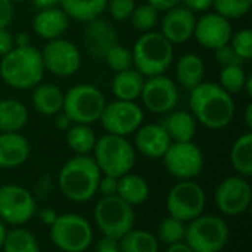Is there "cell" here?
I'll return each mask as SVG.
<instances>
[{
	"instance_id": "cell-1",
	"label": "cell",
	"mask_w": 252,
	"mask_h": 252,
	"mask_svg": "<svg viewBox=\"0 0 252 252\" xmlns=\"http://www.w3.org/2000/svg\"><path fill=\"white\" fill-rule=\"evenodd\" d=\"M189 106L195 120L211 130L227 127L236 112L232 94L213 81H202L190 90Z\"/></svg>"
},
{
	"instance_id": "cell-2",
	"label": "cell",
	"mask_w": 252,
	"mask_h": 252,
	"mask_svg": "<svg viewBox=\"0 0 252 252\" xmlns=\"http://www.w3.org/2000/svg\"><path fill=\"white\" fill-rule=\"evenodd\" d=\"M100 170L92 155H74L58 174V185L65 198L72 202L90 201L97 193Z\"/></svg>"
},
{
	"instance_id": "cell-3",
	"label": "cell",
	"mask_w": 252,
	"mask_h": 252,
	"mask_svg": "<svg viewBox=\"0 0 252 252\" xmlns=\"http://www.w3.org/2000/svg\"><path fill=\"white\" fill-rule=\"evenodd\" d=\"M44 66L40 50L34 46L13 47L0 59V77L12 89L28 90L41 83Z\"/></svg>"
},
{
	"instance_id": "cell-4",
	"label": "cell",
	"mask_w": 252,
	"mask_h": 252,
	"mask_svg": "<svg viewBox=\"0 0 252 252\" xmlns=\"http://www.w3.org/2000/svg\"><path fill=\"white\" fill-rule=\"evenodd\" d=\"M133 68L143 77L165 74L174 59V44H171L161 32H142L133 49Z\"/></svg>"
},
{
	"instance_id": "cell-5",
	"label": "cell",
	"mask_w": 252,
	"mask_h": 252,
	"mask_svg": "<svg viewBox=\"0 0 252 252\" xmlns=\"http://www.w3.org/2000/svg\"><path fill=\"white\" fill-rule=\"evenodd\" d=\"M92 154L100 173L106 176L121 177L130 173L136 162L134 146L124 136L106 133L96 140Z\"/></svg>"
},
{
	"instance_id": "cell-6",
	"label": "cell",
	"mask_w": 252,
	"mask_h": 252,
	"mask_svg": "<svg viewBox=\"0 0 252 252\" xmlns=\"http://www.w3.org/2000/svg\"><path fill=\"white\" fill-rule=\"evenodd\" d=\"M229 226L214 214H201L186 224L185 242L193 252H221L229 242Z\"/></svg>"
},
{
	"instance_id": "cell-7",
	"label": "cell",
	"mask_w": 252,
	"mask_h": 252,
	"mask_svg": "<svg viewBox=\"0 0 252 252\" xmlns=\"http://www.w3.org/2000/svg\"><path fill=\"white\" fill-rule=\"evenodd\" d=\"M93 219L96 227L103 236L120 241L134 227L136 213L134 207L128 205L117 195L102 196L94 205Z\"/></svg>"
},
{
	"instance_id": "cell-8",
	"label": "cell",
	"mask_w": 252,
	"mask_h": 252,
	"mask_svg": "<svg viewBox=\"0 0 252 252\" xmlns=\"http://www.w3.org/2000/svg\"><path fill=\"white\" fill-rule=\"evenodd\" d=\"M106 105L103 93L92 84H75L63 93L62 111L74 124H93L99 121Z\"/></svg>"
},
{
	"instance_id": "cell-9",
	"label": "cell",
	"mask_w": 252,
	"mask_h": 252,
	"mask_svg": "<svg viewBox=\"0 0 252 252\" xmlns=\"http://www.w3.org/2000/svg\"><path fill=\"white\" fill-rule=\"evenodd\" d=\"M50 239L62 252H84L93 242V229L83 216L68 213L50 226Z\"/></svg>"
},
{
	"instance_id": "cell-10",
	"label": "cell",
	"mask_w": 252,
	"mask_h": 252,
	"mask_svg": "<svg viewBox=\"0 0 252 252\" xmlns=\"http://www.w3.org/2000/svg\"><path fill=\"white\" fill-rule=\"evenodd\" d=\"M207 196L204 189L193 180H179L167 196L168 216L189 223L204 214Z\"/></svg>"
},
{
	"instance_id": "cell-11",
	"label": "cell",
	"mask_w": 252,
	"mask_h": 252,
	"mask_svg": "<svg viewBox=\"0 0 252 252\" xmlns=\"http://www.w3.org/2000/svg\"><path fill=\"white\" fill-rule=\"evenodd\" d=\"M162 161L167 171L179 180H193L204 168V155L193 142H171Z\"/></svg>"
},
{
	"instance_id": "cell-12",
	"label": "cell",
	"mask_w": 252,
	"mask_h": 252,
	"mask_svg": "<svg viewBox=\"0 0 252 252\" xmlns=\"http://www.w3.org/2000/svg\"><path fill=\"white\" fill-rule=\"evenodd\" d=\"M143 118L145 112L136 102L115 99L105 105L99 121L106 133L126 137L143 124Z\"/></svg>"
},
{
	"instance_id": "cell-13",
	"label": "cell",
	"mask_w": 252,
	"mask_h": 252,
	"mask_svg": "<svg viewBox=\"0 0 252 252\" xmlns=\"http://www.w3.org/2000/svg\"><path fill=\"white\" fill-rule=\"evenodd\" d=\"M35 214V199L22 186L4 185L0 188V220L19 227Z\"/></svg>"
},
{
	"instance_id": "cell-14",
	"label": "cell",
	"mask_w": 252,
	"mask_h": 252,
	"mask_svg": "<svg viewBox=\"0 0 252 252\" xmlns=\"http://www.w3.org/2000/svg\"><path fill=\"white\" fill-rule=\"evenodd\" d=\"M44 71L56 77H71L81 65V53L78 47L63 37L49 40L40 52Z\"/></svg>"
},
{
	"instance_id": "cell-15",
	"label": "cell",
	"mask_w": 252,
	"mask_h": 252,
	"mask_svg": "<svg viewBox=\"0 0 252 252\" xmlns=\"http://www.w3.org/2000/svg\"><path fill=\"white\" fill-rule=\"evenodd\" d=\"M216 204L227 217L242 216L251 205L252 189L247 177L232 176L220 182L216 189Z\"/></svg>"
},
{
	"instance_id": "cell-16",
	"label": "cell",
	"mask_w": 252,
	"mask_h": 252,
	"mask_svg": "<svg viewBox=\"0 0 252 252\" xmlns=\"http://www.w3.org/2000/svg\"><path fill=\"white\" fill-rule=\"evenodd\" d=\"M140 99L148 111L154 114H168L179 102L177 83L165 74L146 77Z\"/></svg>"
},
{
	"instance_id": "cell-17",
	"label": "cell",
	"mask_w": 252,
	"mask_h": 252,
	"mask_svg": "<svg viewBox=\"0 0 252 252\" xmlns=\"http://www.w3.org/2000/svg\"><path fill=\"white\" fill-rule=\"evenodd\" d=\"M232 34L233 30L230 19L217 12H208L196 19L193 31V37L196 38V41L208 50H216L229 44Z\"/></svg>"
},
{
	"instance_id": "cell-18",
	"label": "cell",
	"mask_w": 252,
	"mask_h": 252,
	"mask_svg": "<svg viewBox=\"0 0 252 252\" xmlns=\"http://www.w3.org/2000/svg\"><path fill=\"white\" fill-rule=\"evenodd\" d=\"M196 16L185 6L168 9L161 21V34L171 44H183L193 37Z\"/></svg>"
},
{
	"instance_id": "cell-19",
	"label": "cell",
	"mask_w": 252,
	"mask_h": 252,
	"mask_svg": "<svg viewBox=\"0 0 252 252\" xmlns=\"http://www.w3.org/2000/svg\"><path fill=\"white\" fill-rule=\"evenodd\" d=\"M83 41L87 52L97 59H102L105 53L118 43V34L112 24L100 16L87 22Z\"/></svg>"
},
{
	"instance_id": "cell-20",
	"label": "cell",
	"mask_w": 252,
	"mask_h": 252,
	"mask_svg": "<svg viewBox=\"0 0 252 252\" xmlns=\"http://www.w3.org/2000/svg\"><path fill=\"white\" fill-rule=\"evenodd\" d=\"M170 145H171V139L161 124L157 123L142 124L136 130L134 146L146 158H152V159L162 158V155L165 154Z\"/></svg>"
},
{
	"instance_id": "cell-21",
	"label": "cell",
	"mask_w": 252,
	"mask_h": 252,
	"mask_svg": "<svg viewBox=\"0 0 252 252\" xmlns=\"http://www.w3.org/2000/svg\"><path fill=\"white\" fill-rule=\"evenodd\" d=\"M31 154L30 142L19 131L0 133V168L10 170L22 165Z\"/></svg>"
},
{
	"instance_id": "cell-22",
	"label": "cell",
	"mask_w": 252,
	"mask_h": 252,
	"mask_svg": "<svg viewBox=\"0 0 252 252\" xmlns=\"http://www.w3.org/2000/svg\"><path fill=\"white\" fill-rule=\"evenodd\" d=\"M69 16L61 7H50L38 10L32 19V30L44 40H55L62 37L69 28Z\"/></svg>"
},
{
	"instance_id": "cell-23",
	"label": "cell",
	"mask_w": 252,
	"mask_h": 252,
	"mask_svg": "<svg viewBox=\"0 0 252 252\" xmlns=\"http://www.w3.org/2000/svg\"><path fill=\"white\" fill-rule=\"evenodd\" d=\"M31 102L38 114L46 117H53L62 111L63 92L55 84L38 83L31 94Z\"/></svg>"
},
{
	"instance_id": "cell-24",
	"label": "cell",
	"mask_w": 252,
	"mask_h": 252,
	"mask_svg": "<svg viewBox=\"0 0 252 252\" xmlns=\"http://www.w3.org/2000/svg\"><path fill=\"white\" fill-rule=\"evenodd\" d=\"M205 63L195 53H185L176 62V80L186 90L195 89L204 81Z\"/></svg>"
},
{
	"instance_id": "cell-25",
	"label": "cell",
	"mask_w": 252,
	"mask_h": 252,
	"mask_svg": "<svg viewBox=\"0 0 252 252\" xmlns=\"http://www.w3.org/2000/svg\"><path fill=\"white\" fill-rule=\"evenodd\" d=\"M161 126L165 128L171 142H192L196 134L198 121L190 112L176 111L171 112Z\"/></svg>"
},
{
	"instance_id": "cell-26",
	"label": "cell",
	"mask_w": 252,
	"mask_h": 252,
	"mask_svg": "<svg viewBox=\"0 0 252 252\" xmlns=\"http://www.w3.org/2000/svg\"><path fill=\"white\" fill-rule=\"evenodd\" d=\"M145 78L137 69L130 68L126 71L115 72V77L112 80V93L118 100H131L140 97Z\"/></svg>"
},
{
	"instance_id": "cell-27",
	"label": "cell",
	"mask_w": 252,
	"mask_h": 252,
	"mask_svg": "<svg viewBox=\"0 0 252 252\" xmlns=\"http://www.w3.org/2000/svg\"><path fill=\"white\" fill-rule=\"evenodd\" d=\"M149 193H151L149 185L142 176L127 173V174L118 177L117 196L121 198L128 205L136 207V205L143 204L149 198Z\"/></svg>"
},
{
	"instance_id": "cell-28",
	"label": "cell",
	"mask_w": 252,
	"mask_h": 252,
	"mask_svg": "<svg viewBox=\"0 0 252 252\" xmlns=\"http://www.w3.org/2000/svg\"><path fill=\"white\" fill-rule=\"evenodd\" d=\"M28 121L27 106L16 99L0 100V133H16L25 127Z\"/></svg>"
},
{
	"instance_id": "cell-29",
	"label": "cell",
	"mask_w": 252,
	"mask_h": 252,
	"mask_svg": "<svg viewBox=\"0 0 252 252\" xmlns=\"http://www.w3.org/2000/svg\"><path fill=\"white\" fill-rule=\"evenodd\" d=\"M59 4L69 18L89 22L99 18L106 10L108 0H59Z\"/></svg>"
},
{
	"instance_id": "cell-30",
	"label": "cell",
	"mask_w": 252,
	"mask_h": 252,
	"mask_svg": "<svg viewBox=\"0 0 252 252\" xmlns=\"http://www.w3.org/2000/svg\"><path fill=\"white\" fill-rule=\"evenodd\" d=\"M230 162L242 177L252 176V133L247 131L239 136L230 149Z\"/></svg>"
},
{
	"instance_id": "cell-31",
	"label": "cell",
	"mask_w": 252,
	"mask_h": 252,
	"mask_svg": "<svg viewBox=\"0 0 252 252\" xmlns=\"http://www.w3.org/2000/svg\"><path fill=\"white\" fill-rule=\"evenodd\" d=\"M96 140L97 137L89 124H72L66 130V143L75 155H90Z\"/></svg>"
},
{
	"instance_id": "cell-32",
	"label": "cell",
	"mask_w": 252,
	"mask_h": 252,
	"mask_svg": "<svg viewBox=\"0 0 252 252\" xmlns=\"http://www.w3.org/2000/svg\"><path fill=\"white\" fill-rule=\"evenodd\" d=\"M121 252H158L159 242L157 236L143 229H131L120 239Z\"/></svg>"
},
{
	"instance_id": "cell-33",
	"label": "cell",
	"mask_w": 252,
	"mask_h": 252,
	"mask_svg": "<svg viewBox=\"0 0 252 252\" xmlns=\"http://www.w3.org/2000/svg\"><path fill=\"white\" fill-rule=\"evenodd\" d=\"M3 252H41L35 236L22 226L6 232Z\"/></svg>"
},
{
	"instance_id": "cell-34",
	"label": "cell",
	"mask_w": 252,
	"mask_h": 252,
	"mask_svg": "<svg viewBox=\"0 0 252 252\" xmlns=\"http://www.w3.org/2000/svg\"><path fill=\"white\" fill-rule=\"evenodd\" d=\"M185 235H186V223L168 216L164 217L157 229V239L161 241L162 244L173 245V244H179L185 241Z\"/></svg>"
},
{
	"instance_id": "cell-35",
	"label": "cell",
	"mask_w": 252,
	"mask_h": 252,
	"mask_svg": "<svg viewBox=\"0 0 252 252\" xmlns=\"http://www.w3.org/2000/svg\"><path fill=\"white\" fill-rule=\"evenodd\" d=\"M130 19H131L133 27L137 31H140V32H149V31H152L158 25L159 10L155 9L149 3H143V4H139V6L134 7Z\"/></svg>"
},
{
	"instance_id": "cell-36",
	"label": "cell",
	"mask_w": 252,
	"mask_h": 252,
	"mask_svg": "<svg viewBox=\"0 0 252 252\" xmlns=\"http://www.w3.org/2000/svg\"><path fill=\"white\" fill-rule=\"evenodd\" d=\"M102 59L105 61L108 68H111L115 72L133 68V52H131V49H128L120 43L112 46L105 53V56Z\"/></svg>"
},
{
	"instance_id": "cell-37",
	"label": "cell",
	"mask_w": 252,
	"mask_h": 252,
	"mask_svg": "<svg viewBox=\"0 0 252 252\" xmlns=\"http://www.w3.org/2000/svg\"><path fill=\"white\" fill-rule=\"evenodd\" d=\"M247 74L242 68V65H232V66H223L220 72V86L230 94L244 92Z\"/></svg>"
},
{
	"instance_id": "cell-38",
	"label": "cell",
	"mask_w": 252,
	"mask_h": 252,
	"mask_svg": "<svg viewBox=\"0 0 252 252\" xmlns=\"http://www.w3.org/2000/svg\"><path fill=\"white\" fill-rule=\"evenodd\" d=\"M213 7L227 19H238L251 10L252 0H214Z\"/></svg>"
},
{
	"instance_id": "cell-39",
	"label": "cell",
	"mask_w": 252,
	"mask_h": 252,
	"mask_svg": "<svg viewBox=\"0 0 252 252\" xmlns=\"http://www.w3.org/2000/svg\"><path fill=\"white\" fill-rule=\"evenodd\" d=\"M229 44L242 61L252 58V31L250 28H242L233 32Z\"/></svg>"
},
{
	"instance_id": "cell-40",
	"label": "cell",
	"mask_w": 252,
	"mask_h": 252,
	"mask_svg": "<svg viewBox=\"0 0 252 252\" xmlns=\"http://www.w3.org/2000/svg\"><path fill=\"white\" fill-rule=\"evenodd\" d=\"M134 7H136L134 0H108V4H106L109 15L115 21H120V22L130 19Z\"/></svg>"
},
{
	"instance_id": "cell-41",
	"label": "cell",
	"mask_w": 252,
	"mask_h": 252,
	"mask_svg": "<svg viewBox=\"0 0 252 252\" xmlns=\"http://www.w3.org/2000/svg\"><path fill=\"white\" fill-rule=\"evenodd\" d=\"M214 58L221 66H232V65H242L244 63V61L235 53V50L230 47V44H226L223 47L216 49Z\"/></svg>"
},
{
	"instance_id": "cell-42",
	"label": "cell",
	"mask_w": 252,
	"mask_h": 252,
	"mask_svg": "<svg viewBox=\"0 0 252 252\" xmlns=\"http://www.w3.org/2000/svg\"><path fill=\"white\" fill-rule=\"evenodd\" d=\"M97 192L102 196H115L118 192V177L102 174L97 185Z\"/></svg>"
},
{
	"instance_id": "cell-43",
	"label": "cell",
	"mask_w": 252,
	"mask_h": 252,
	"mask_svg": "<svg viewBox=\"0 0 252 252\" xmlns=\"http://www.w3.org/2000/svg\"><path fill=\"white\" fill-rule=\"evenodd\" d=\"M13 19V3L10 0H0V28H7Z\"/></svg>"
},
{
	"instance_id": "cell-44",
	"label": "cell",
	"mask_w": 252,
	"mask_h": 252,
	"mask_svg": "<svg viewBox=\"0 0 252 252\" xmlns=\"http://www.w3.org/2000/svg\"><path fill=\"white\" fill-rule=\"evenodd\" d=\"M94 252H121L120 241L118 239L108 238V236H103L100 241L96 242Z\"/></svg>"
},
{
	"instance_id": "cell-45",
	"label": "cell",
	"mask_w": 252,
	"mask_h": 252,
	"mask_svg": "<svg viewBox=\"0 0 252 252\" xmlns=\"http://www.w3.org/2000/svg\"><path fill=\"white\" fill-rule=\"evenodd\" d=\"M15 47L13 34L7 28H0V58L7 55Z\"/></svg>"
},
{
	"instance_id": "cell-46",
	"label": "cell",
	"mask_w": 252,
	"mask_h": 252,
	"mask_svg": "<svg viewBox=\"0 0 252 252\" xmlns=\"http://www.w3.org/2000/svg\"><path fill=\"white\" fill-rule=\"evenodd\" d=\"M185 7L190 12H207L213 7L214 0H182Z\"/></svg>"
},
{
	"instance_id": "cell-47",
	"label": "cell",
	"mask_w": 252,
	"mask_h": 252,
	"mask_svg": "<svg viewBox=\"0 0 252 252\" xmlns=\"http://www.w3.org/2000/svg\"><path fill=\"white\" fill-rule=\"evenodd\" d=\"M146 3L152 4L159 12H167L168 9H173L182 3V0H146Z\"/></svg>"
},
{
	"instance_id": "cell-48",
	"label": "cell",
	"mask_w": 252,
	"mask_h": 252,
	"mask_svg": "<svg viewBox=\"0 0 252 252\" xmlns=\"http://www.w3.org/2000/svg\"><path fill=\"white\" fill-rule=\"evenodd\" d=\"M55 124H56V127H58L59 130H68L74 123L69 120V117H68L63 111H61V112H58V114L55 115Z\"/></svg>"
},
{
	"instance_id": "cell-49",
	"label": "cell",
	"mask_w": 252,
	"mask_h": 252,
	"mask_svg": "<svg viewBox=\"0 0 252 252\" xmlns=\"http://www.w3.org/2000/svg\"><path fill=\"white\" fill-rule=\"evenodd\" d=\"M56 219H58V214H56V211L52 210V208H43V210L40 211V220L43 221V224H46V226H49V227L55 223Z\"/></svg>"
},
{
	"instance_id": "cell-50",
	"label": "cell",
	"mask_w": 252,
	"mask_h": 252,
	"mask_svg": "<svg viewBox=\"0 0 252 252\" xmlns=\"http://www.w3.org/2000/svg\"><path fill=\"white\" fill-rule=\"evenodd\" d=\"M13 40H15V47H25V46H30L31 44V37L25 31L18 32L16 35L13 34Z\"/></svg>"
},
{
	"instance_id": "cell-51",
	"label": "cell",
	"mask_w": 252,
	"mask_h": 252,
	"mask_svg": "<svg viewBox=\"0 0 252 252\" xmlns=\"http://www.w3.org/2000/svg\"><path fill=\"white\" fill-rule=\"evenodd\" d=\"M31 1H32V4H34L38 10L56 7V6L59 4V0H31Z\"/></svg>"
},
{
	"instance_id": "cell-52",
	"label": "cell",
	"mask_w": 252,
	"mask_h": 252,
	"mask_svg": "<svg viewBox=\"0 0 252 252\" xmlns=\"http://www.w3.org/2000/svg\"><path fill=\"white\" fill-rule=\"evenodd\" d=\"M165 252H193L189 247L188 244L183 241V242H179V244H173V245H168L167 251Z\"/></svg>"
},
{
	"instance_id": "cell-53",
	"label": "cell",
	"mask_w": 252,
	"mask_h": 252,
	"mask_svg": "<svg viewBox=\"0 0 252 252\" xmlns=\"http://www.w3.org/2000/svg\"><path fill=\"white\" fill-rule=\"evenodd\" d=\"M244 120H245V124L248 127V130L252 128V103H248L247 108H245V114H244Z\"/></svg>"
},
{
	"instance_id": "cell-54",
	"label": "cell",
	"mask_w": 252,
	"mask_h": 252,
	"mask_svg": "<svg viewBox=\"0 0 252 252\" xmlns=\"http://www.w3.org/2000/svg\"><path fill=\"white\" fill-rule=\"evenodd\" d=\"M244 92H247V96H248V97H252V75H248V77H247Z\"/></svg>"
},
{
	"instance_id": "cell-55",
	"label": "cell",
	"mask_w": 252,
	"mask_h": 252,
	"mask_svg": "<svg viewBox=\"0 0 252 252\" xmlns=\"http://www.w3.org/2000/svg\"><path fill=\"white\" fill-rule=\"evenodd\" d=\"M6 227H4V223L0 220V250L3 247V242H4V236H6Z\"/></svg>"
},
{
	"instance_id": "cell-56",
	"label": "cell",
	"mask_w": 252,
	"mask_h": 252,
	"mask_svg": "<svg viewBox=\"0 0 252 252\" xmlns=\"http://www.w3.org/2000/svg\"><path fill=\"white\" fill-rule=\"evenodd\" d=\"M12 3H22V1H25V0H10Z\"/></svg>"
}]
</instances>
